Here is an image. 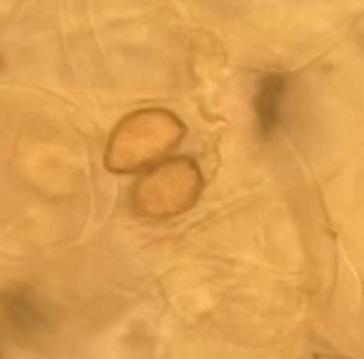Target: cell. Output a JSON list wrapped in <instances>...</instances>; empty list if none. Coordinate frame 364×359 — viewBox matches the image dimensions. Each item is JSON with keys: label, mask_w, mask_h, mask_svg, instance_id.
Here are the masks:
<instances>
[{"label": "cell", "mask_w": 364, "mask_h": 359, "mask_svg": "<svg viewBox=\"0 0 364 359\" xmlns=\"http://www.w3.org/2000/svg\"><path fill=\"white\" fill-rule=\"evenodd\" d=\"M55 332V304L28 287L0 289V337L18 347H41Z\"/></svg>", "instance_id": "cell-1"}, {"label": "cell", "mask_w": 364, "mask_h": 359, "mask_svg": "<svg viewBox=\"0 0 364 359\" xmlns=\"http://www.w3.org/2000/svg\"><path fill=\"white\" fill-rule=\"evenodd\" d=\"M284 95V77L282 75H267L259 85L257 92V115H259V125L264 132H269L277 125L279 117V102Z\"/></svg>", "instance_id": "cell-2"}]
</instances>
